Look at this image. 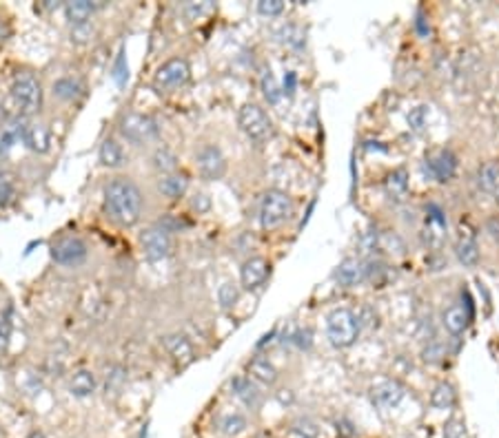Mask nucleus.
Segmentation results:
<instances>
[{"label": "nucleus", "instance_id": "obj_1", "mask_svg": "<svg viewBox=\"0 0 499 438\" xmlns=\"http://www.w3.org/2000/svg\"><path fill=\"white\" fill-rule=\"evenodd\" d=\"M105 208L120 226H133L142 213V193L129 177H115L105 187Z\"/></svg>", "mask_w": 499, "mask_h": 438}, {"label": "nucleus", "instance_id": "obj_2", "mask_svg": "<svg viewBox=\"0 0 499 438\" xmlns=\"http://www.w3.org/2000/svg\"><path fill=\"white\" fill-rule=\"evenodd\" d=\"M360 330L362 326L357 321V314L348 308H335L326 316V336L331 345L338 350L351 348L357 341Z\"/></svg>", "mask_w": 499, "mask_h": 438}, {"label": "nucleus", "instance_id": "obj_3", "mask_svg": "<svg viewBox=\"0 0 499 438\" xmlns=\"http://www.w3.org/2000/svg\"><path fill=\"white\" fill-rule=\"evenodd\" d=\"M293 215V199L285 193V191H277L271 189L266 191L262 197V204H260V222L262 228H277L287 222V219Z\"/></svg>", "mask_w": 499, "mask_h": 438}, {"label": "nucleus", "instance_id": "obj_4", "mask_svg": "<svg viewBox=\"0 0 499 438\" xmlns=\"http://www.w3.org/2000/svg\"><path fill=\"white\" fill-rule=\"evenodd\" d=\"M11 100L18 113H36L42 107V87L40 82L31 73H21L16 76L11 82Z\"/></svg>", "mask_w": 499, "mask_h": 438}, {"label": "nucleus", "instance_id": "obj_5", "mask_svg": "<svg viewBox=\"0 0 499 438\" xmlns=\"http://www.w3.org/2000/svg\"><path fill=\"white\" fill-rule=\"evenodd\" d=\"M238 124L244 131V136L253 142H266L273 136V122L271 117L266 115V111L253 102L242 105L238 111Z\"/></svg>", "mask_w": 499, "mask_h": 438}, {"label": "nucleus", "instance_id": "obj_6", "mask_svg": "<svg viewBox=\"0 0 499 438\" xmlns=\"http://www.w3.org/2000/svg\"><path fill=\"white\" fill-rule=\"evenodd\" d=\"M191 80V66L185 58H173L169 62H164L160 69L156 71L154 84L160 91H173L185 87Z\"/></svg>", "mask_w": 499, "mask_h": 438}, {"label": "nucleus", "instance_id": "obj_7", "mask_svg": "<svg viewBox=\"0 0 499 438\" xmlns=\"http://www.w3.org/2000/svg\"><path fill=\"white\" fill-rule=\"evenodd\" d=\"M140 244H142V250H144L147 259H151V261L166 259V257L171 255V250H173L171 232L166 230V228H162L160 224L147 228L142 232V237H140Z\"/></svg>", "mask_w": 499, "mask_h": 438}, {"label": "nucleus", "instance_id": "obj_8", "mask_svg": "<svg viewBox=\"0 0 499 438\" xmlns=\"http://www.w3.org/2000/svg\"><path fill=\"white\" fill-rule=\"evenodd\" d=\"M120 131L129 142L142 144V142H149L151 138H156L158 124H156L154 117H149L144 113H129L122 120Z\"/></svg>", "mask_w": 499, "mask_h": 438}, {"label": "nucleus", "instance_id": "obj_9", "mask_svg": "<svg viewBox=\"0 0 499 438\" xmlns=\"http://www.w3.org/2000/svg\"><path fill=\"white\" fill-rule=\"evenodd\" d=\"M197 171L205 179H220L226 173V158L215 144H205L195 155Z\"/></svg>", "mask_w": 499, "mask_h": 438}, {"label": "nucleus", "instance_id": "obj_10", "mask_svg": "<svg viewBox=\"0 0 499 438\" xmlns=\"http://www.w3.org/2000/svg\"><path fill=\"white\" fill-rule=\"evenodd\" d=\"M52 257L56 264L60 266H78L87 259V244L80 237H60L54 246H52Z\"/></svg>", "mask_w": 499, "mask_h": 438}, {"label": "nucleus", "instance_id": "obj_11", "mask_svg": "<svg viewBox=\"0 0 499 438\" xmlns=\"http://www.w3.org/2000/svg\"><path fill=\"white\" fill-rule=\"evenodd\" d=\"M426 168L428 173L437 182H451L457 171V155L451 148H437L426 155Z\"/></svg>", "mask_w": 499, "mask_h": 438}, {"label": "nucleus", "instance_id": "obj_12", "mask_svg": "<svg viewBox=\"0 0 499 438\" xmlns=\"http://www.w3.org/2000/svg\"><path fill=\"white\" fill-rule=\"evenodd\" d=\"M406 390L399 381H379L371 387V403L379 410H393L399 406V401L404 398Z\"/></svg>", "mask_w": 499, "mask_h": 438}, {"label": "nucleus", "instance_id": "obj_13", "mask_svg": "<svg viewBox=\"0 0 499 438\" xmlns=\"http://www.w3.org/2000/svg\"><path fill=\"white\" fill-rule=\"evenodd\" d=\"M269 275H271V264L264 257H251L240 268V283L246 290H256L269 279Z\"/></svg>", "mask_w": 499, "mask_h": 438}, {"label": "nucleus", "instance_id": "obj_14", "mask_svg": "<svg viewBox=\"0 0 499 438\" xmlns=\"http://www.w3.org/2000/svg\"><path fill=\"white\" fill-rule=\"evenodd\" d=\"M335 281L342 288H355V285L366 281V264L357 257L344 259L335 271Z\"/></svg>", "mask_w": 499, "mask_h": 438}, {"label": "nucleus", "instance_id": "obj_15", "mask_svg": "<svg viewBox=\"0 0 499 438\" xmlns=\"http://www.w3.org/2000/svg\"><path fill=\"white\" fill-rule=\"evenodd\" d=\"M23 142L29 150L42 155L52 148V133H49V129L40 122H29L23 131Z\"/></svg>", "mask_w": 499, "mask_h": 438}, {"label": "nucleus", "instance_id": "obj_16", "mask_svg": "<svg viewBox=\"0 0 499 438\" xmlns=\"http://www.w3.org/2000/svg\"><path fill=\"white\" fill-rule=\"evenodd\" d=\"M471 316H473V312L469 308L451 306V308H446L444 314H442V326L446 328L448 334L461 336L466 332V328H469V324H471Z\"/></svg>", "mask_w": 499, "mask_h": 438}, {"label": "nucleus", "instance_id": "obj_17", "mask_svg": "<svg viewBox=\"0 0 499 438\" xmlns=\"http://www.w3.org/2000/svg\"><path fill=\"white\" fill-rule=\"evenodd\" d=\"M164 348L173 357V361L180 363V365H189L193 361V345L185 334L164 336Z\"/></svg>", "mask_w": 499, "mask_h": 438}, {"label": "nucleus", "instance_id": "obj_18", "mask_svg": "<svg viewBox=\"0 0 499 438\" xmlns=\"http://www.w3.org/2000/svg\"><path fill=\"white\" fill-rule=\"evenodd\" d=\"M231 390H233V394H236L246 408H251V410H256L258 406H260V401H262V396H260V390H258V385L248 379V377H236V379H231Z\"/></svg>", "mask_w": 499, "mask_h": 438}, {"label": "nucleus", "instance_id": "obj_19", "mask_svg": "<svg viewBox=\"0 0 499 438\" xmlns=\"http://www.w3.org/2000/svg\"><path fill=\"white\" fill-rule=\"evenodd\" d=\"M248 379H253L262 385H275L277 383V369L275 365L269 361V359H264V357H256L248 361Z\"/></svg>", "mask_w": 499, "mask_h": 438}, {"label": "nucleus", "instance_id": "obj_20", "mask_svg": "<svg viewBox=\"0 0 499 438\" xmlns=\"http://www.w3.org/2000/svg\"><path fill=\"white\" fill-rule=\"evenodd\" d=\"M426 235H428V242L435 246L444 239V235H446V217H444L442 208L435 204H430L426 208Z\"/></svg>", "mask_w": 499, "mask_h": 438}, {"label": "nucleus", "instance_id": "obj_21", "mask_svg": "<svg viewBox=\"0 0 499 438\" xmlns=\"http://www.w3.org/2000/svg\"><path fill=\"white\" fill-rule=\"evenodd\" d=\"M98 158L107 168H118L127 162V153H125L122 144H118V140H113V138H107L103 144H100Z\"/></svg>", "mask_w": 499, "mask_h": 438}, {"label": "nucleus", "instance_id": "obj_22", "mask_svg": "<svg viewBox=\"0 0 499 438\" xmlns=\"http://www.w3.org/2000/svg\"><path fill=\"white\" fill-rule=\"evenodd\" d=\"M96 9H98V5L91 3V0H71V3L64 5V16L74 27L76 25H87Z\"/></svg>", "mask_w": 499, "mask_h": 438}, {"label": "nucleus", "instance_id": "obj_23", "mask_svg": "<svg viewBox=\"0 0 499 438\" xmlns=\"http://www.w3.org/2000/svg\"><path fill=\"white\" fill-rule=\"evenodd\" d=\"M384 191L393 201H402L408 193V173L406 168H395L384 179Z\"/></svg>", "mask_w": 499, "mask_h": 438}, {"label": "nucleus", "instance_id": "obj_24", "mask_svg": "<svg viewBox=\"0 0 499 438\" xmlns=\"http://www.w3.org/2000/svg\"><path fill=\"white\" fill-rule=\"evenodd\" d=\"M69 390L78 398L91 396L96 392V377H93L91 369H85V367L76 369V372L71 374V379H69Z\"/></svg>", "mask_w": 499, "mask_h": 438}, {"label": "nucleus", "instance_id": "obj_25", "mask_svg": "<svg viewBox=\"0 0 499 438\" xmlns=\"http://www.w3.org/2000/svg\"><path fill=\"white\" fill-rule=\"evenodd\" d=\"M455 403H457V392L448 381H442V383H437L435 387H432L430 406L435 410H451V408H455Z\"/></svg>", "mask_w": 499, "mask_h": 438}, {"label": "nucleus", "instance_id": "obj_26", "mask_svg": "<svg viewBox=\"0 0 499 438\" xmlns=\"http://www.w3.org/2000/svg\"><path fill=\"white\" fill-rule=\"evenodd\" d=\"M477 187L486 193H495L499 189V162H484L477 171Z\"/></svg>", "mask_w": 499, "mask_h": 438}, {"label": "nucleus", "instance_id": "obj_27", "mask_svg": "<svg viewBox=\"0 0 499 438\" xmlns=\"http://www.w3.org/2000/svg\"><path fill=\"white\" fill-rule=\"evenodd\" d=\"M187 187H189V182L185 175H178V173H171V175H164L158 184V189L164 197H169V199H178L187 193Z\"/></svg>", "mask_w": 499, "mask_h": 438}, {"label": "nucleus", "instance_id": "obj_28", "mask_svg": "<svg viewBox=\"0 0 499 438\" xmlns=\"http://www.w3.org/2000/svg\"><path fill=\"white\" fill-rule=\"evenodd\" d=\"M25 126H27V124H25V122H21L18 117H16V120H11L7 126L0 129V158L9 153V148L16 144V140L23 138Z\"/></svg>", "mask_w": 499, "mask_h": 438}, {"label": "nucleus", "instance_id": "obj_29", "mask_svg": "<svg viewBox=\"0 0 499 438\" xmlns=\"http://www.w3.org/2000/svg\"><path fill=\"white\" fill-rule=\"evenodd\" d=\"M455 252L464 266H477L479 261V246L473 237H461L455 246Z\"/></svg>", "mask_w": 499, "mask_h": 438}, {"label": "nucleus", "instance_id": "obj_30", "mask_svg": "<svg viewBox=\"0 0 499 438\" xmlns=\"http://www.w3.org/2000/svg\"><path fill=\"white\" fill-rule=\"evenodd\" d=\"M82 84L74 78H60L58 82H54V95L62 97V100H76L82 95Z\"/></svg>", "mask_w": 499, "mask_h": 438}, {"label": "nucleus", "instance_id": "obj_31", "mask_svg": "<svg viewBox=\"0 0 499 438\" xmlns=\"http://www.w3.org/2000/svg\"><path fill=\"white\" fill-rule=\"evenodd\" d=\"M220 432L224 436H238L246 430V418L238 412H231V414H224L220 418V423H218Z\"/></svg>", "mask_w": 499, "mask_h": 438}, {"label": "nucleus", "instance_id": "obj_32", "mask_svg": "<svg viewBox=\"0 0 499 438\" xmlns=\"http://www.w3.org/2000/svg\"><path fill=\"white\" fill-rule=\"evenodd\" d=\"M18 187H16V177L9 171H0V206H9L16 199Z\"/></svg>", "mask_w": 499, "mask_h": 438}, {"label": "nucleus", "instance_id": "obj_33", "mask_svg": "<svg viewBox=\"0 0 499 438\" xmlns=\"http://www.w3.org/2000/svg\"><path fill=\"white\" fill-rule=\"evenodd\" d=\"M154 166L158 168V171H162L164 175H171L176 173V168H178V158L171 153L169 148H156V153H154Z\"/></svg>", "mask_w": 499, "mask_h": 438}, {"label": "nucleus", "instance_id": "obj_34", "mask_svg": "<svg viewBox=\"0 0 499 438\" xmlns=\"http://www.w3.org/2000/svg\"><path fill=\"white\" fill-rule=\"evenodd\" d=\"M280 40L285 45H289V47H293V49H302L304 42H306V36L299 27L287 25V27H282V31H280Z\"/></svg>", "mask_w": 499, "mask_h": 438}, {"label": "nucleus", "instance_id": "obj_35", "mask_svg": "<svg viewBox=\"0 0 499 438\" xmlns=\"http://www.w3.org/2000/svg\"><path fill=\"white\" fill-rule=\"evenodd\" d=\"M218 299H220V306L224 310L233 308L238 303L240 299V288H238V283H233V281H226L220 285V290H218Z\"/></svg>", "mask_w": 499, "mask_h": 438}, {"label": "nucleus", "instance_id": "obj_36", "mask_svg": "<svg viewBox=\"0 0 499 438\" xmlns=\"http://www.w3.org/2000/svg\"><path fill=\"white\" fill-rule=\"evenodd\" d=\"M446 357V345L437 339H432L428 341V345L422 350V361L424 363H430V365H435V363H442Z\"/></svg>", "mask_w": 499, "mask_h": 438}, {"label": "nucleus", "instance_id": "obj_37", "mask_svg": "<svg viewBox=\"0 0 499 438\" xmlns=\"http://www.w3.org/2000/svg\"><path fill=\"white\" fill-rule=\"evenodd\" d=\"M262 93H264L266 102H269V105H277V102H280L282 91H280V87H277L275 78L271 76V71H266V73L262 76Z\"/></svg>", "mask_w": 499, "mask_h": 438}, {"label": "nucleus", "instance_id": "obj_38", "mask_svg": "<svg viewBox=\"0 0 499 438\" xmlns=\"http://www.w3.org/2000/svg\"><path fill=\"white\" fill-rule=\"evenodd\" d=\"M426 120H428V109L424 107V105H420V107H415L411 113H408V124L413 126V131H424V126H426Z\"/></svg>", "mask_w": 499, "mask_h": 438}, {"label": "nucleus", "instance_id": "obj_39", "mask_svg": "<svg viewBox=\"0 0 499 438\" xmlns=\"http://www.w3.org/2000/svg\"><path fill=\"white\" fill-rule=\"evenodd\" d=\"M357 321H360V326H362V328L373 330V328H377V326H379V316H377V312H375L373 308L364 306V308L357 312Z\"/></svg>", "mask_w": 499, "mask_h": 438}, {"label": "nucleus", "instance_id": "obj_40", "mask_svg": "<svg viewBox=\"0 0 499 438\" xmlns=\"http://www.w3.org/2000/svg\"><path fill=\"white\" fill-rule=\"evenodd\" d=\"M258 11L271 18V16H280L282 11H285V3H282V0H260Z\"/></svg>", "mask_w": 499, "mask_h": 438}, {"label": "nucleus", "instance_id": "obj_41", "mask_svg": "<svg viewBox=\"0 0 499 438\" xmlns=\"http://www.w3.org/2000/svg\"><path fill=\"white\" fill-rule=\"evenodd\" d=\"M11 341V321L9 316L0 312V350H7Z\"/></svg>", "mask_w": 499, "mask_h": 438}, {"label": "nucleus", "instance_id": "obj_42", "mask_svg": "<svg viewBox=\"0 0 499 438\" xmlns=\"http://www.w3.org/2000/svg\"><path fill=\"white\" fill-rule=\"evenodd\" d=\"M93 27L87 23V25H76L74 29H71V40L74 42H89L91 38H93Z\"/></svg>", "mask_w": 499, "mask_h": 438}, {"label": "nucleus", "instance_id": "obj_43", "mask_svg": "<svg viewBox=\"0 0 499 438\" xmlns=\"http://www.w3.org/2000/svg\"><path fill=\"white\" fill-rule=\"evenodd\" d=\"M291 430H297V432H302V434H306L311 438H318V427H315V423H311V420H306V418L295 420Z\"/></svg>", "mask_w": 499, "mask_h": 438}, {"label": "nucleus", "instance_id": "obj_44", "mask_svg": "<svg viewBox=\"0 0 499 438\" xmlns=\"http://www.w3.org/2000/svg\"><path fill=\"white\" fill-rule=\"evenodd\" d=\"M335 430H338V434H340L342 438H353L355 432H357L355 425H353L348 418H338V420H335Z\"/></svg>", "mask_w": 499, "mask_h": 438}, {"label": "nucleus", "instance_id": "obj_45", "mask_svg": "<svg viewBox=\"0 0 499 438\" xmlns=\"http://www.w3.org/2000/svg\"><path fill=\"white\" fill-rule=\"evenodd\" d=\"M446 438H466V430L461 420H451L446 425Z\"/></svg>", "mask_w": 499, "mask_h": 438}, {"label": "nucleus", "instance_id": "obj_46", "mask_svg": "<svg viewBox=\"0 0 499 438\" xmlns=\"http://www.w3.org/2000/svg\"><path fill=\"white\" fill-rule=\"evenodd\" d=\"M191 206H193L197 213H205V211H209L211 201H209V197H207V195H202V193H200V195H195V197H193Z\"/></svg>", "mask_w": 499, "mask_h": 438}, {"label": "nucleus", "instance_id": "obj_47", "mask_svg": "<svg viewBox=\"0 0 499 438\" xmlns=\"http://www.w3.org/2000/svg\"><path fill=\"white\" fill-rule=\"evenodd\" d=\"M9 38H11V23L0 16V45L7 42Z\"/></svg>", "mask_w": 499, "mask_h": 438}, {"label": "nucleus", "instance_id": "obj_48", "mask_svg": "<svg viewBox=\"0 0 499 438\" xmlns=\"http://www.w3.org/2000/svg\"><path fill=\"white\" fill-rule=\"evenodd\" d=\"M293 341H295L299 348H309V345H311V332H309V330H299V332L293 336Z\"/></svg>", "mask_w": 499, "mask_h": 438}, {"label": "nucleus", "instance_id": "obj_49", "mask_svg": "<svg viewBox=\"0 0 499 438\" xmlns=\"http://www.w3.org/2000/svg\"><path fill=\"white\" fill-rule=\"evenodd\" d=\"M205 11V5H195V3H189L187 7H185V13L189 16V18H195V16H200Z\"/></svg>", "mask_w": 499, "mask_h": 438}, {"label": "nucleus", "instance_id": "obj_50", "mask_svg": "<svg viewBox=\"0 0 499 438\" xmlns=\"http://www.w3.org/2000/svg\"><path fill=\"white\" fill-rule=\"evenodd\" d=\"M285 91H287L289 95L295 91V73H293V71H289L287 78H285Z\"/></svg>", "mask_w": 499, "mask_h": 438}, {"label": "nucleus", "instance_id": "obj_51", "mask_svg": "<svg viewBox=\"0 0 499 438\" xmlns=\"http://www.w3.org/2000/svg\"><path fill=\"white\" fill-rule=\"evenodd\" d=\"M488 230H491V235H493L495 239H499V222H497V219H491V222H488Z\"/></svg>", "mask_w": 499, "mask_h": 438}, {"label": "nucleus", "instance_id": "obj_52", "mask_svg": "<svg viewBox=\"0 0 499 438\" xmlns=\"http://www.w3.org/2000/svg\"><path fill=\"white\" fill-rule=\"evenodd\" d=\"M415 27L420 29L422 36H426V33H428V27H426V23H424V16H422V13L418 16V23H415Z\"/></svg>", "mask_w": 499, "mask_h": 438}, {"label": "nucleus", "instance_id": "obj_53", "mask_svg": "<svg viewBox=\"0 0 499 438\" xmlns=\"http://www.w3.org/2000/svg\"><path fill=\"white\" fill-rule=\"evenodd\" d=\"M289 438H311V436H306V434H302V432H297V430H291V432H289Z\"/></svg>", "mask_w": 499, "mask_h": 438}, {"label": "nucleus", "instance_id": "obj_54", "mask_svg": "<svg viewBox=\"0 0 499 438\" xmlns=\"http://www.w3.org/2000/svg\"><path fill=\"white\" fill-rule=\"evenodd\" d=\"M27 438H45V434H40V432H31Z\"/></svg>", "mask_w": 499, "mask_h": 438}, {"label": "nucleus", "instance_id": "obj_55", "mask_svg": "<svg viewBox=\"0 0 499 438\" xmlns=\"http://www.w3.org/2000/svg\"><path fill=\"white\" fill-rule=\"evenodd\" d=\"M493 195H495V204H497V206H499V189H497V191H495V193H493Z\"/></svg>", "mask_w": 499, "mask_h": 438}]
</instances>
